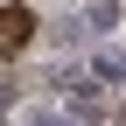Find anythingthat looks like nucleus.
Here are the masks:
<instances>
[{
  "label": "nucleus",
  "mask_w": 126,
  "mask_h": 126,
  "mask_svg": "<svg viewBox=\"0 0 126 126\" xmlns=\"http://www.w3.org/2000/svg\"><path fill=\"white\" fill-rule=\"evenodd\" d=\"M84 21H91V35H98V28H112V21H119V0H91Z\"/></svg>",
  "instance_id": "obj_3"
},
{
  "label": "nucleus",
  "mask_w": 126,
  "mask_h": 126,
  "mask_svg": "<svg viewBox=\"0 0 126 126\" xmlns=\"http://www.w3.org/2000/svg\"><path fill=\"white\" fill-rule=\"evenodd\" d=\"M7 126H77L70 112H42V105H28V112H14Z\"/></svg>",
  "instance_id": "obj_2"
},
{
  "label": "nucleus",
  "mask_w": 126,
  "mask_h": 126,
  "mask_svg": "<svg viewBox=\"0 0 126 126\" xmlns=\"http://www.w3.org/2000/svg\"><path fill=\"white\" fill-rule=\"evenodd\" d=\"M91 35V21H84V14H77V21H63V28H49V42H56V49H70V42H84Z\"/></svg>",
  "instance_id": "obj_4"
},
{
  "label": "nucleus",
  "mask_w": 126,
  "mask_h": 126,
  "mask_svg": "<svg viewBox=\"0 0 126 126\" xmlns=\"http://www.w3.org/2000/svg\"><path fill=\"white\" fill-rule=\"evenodd\" d=\"M91 77L98 84H126V49H98L91 56Z\"/></svg>",
  "instance_id": "obj_1"
}]
</instances>
